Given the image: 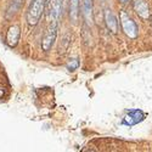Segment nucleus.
I'll use <instances>...</instances> for the list:
<instances>
[{"label": "nucleus", "mask_w": 152, "mask_h": 152, "mask_svg": "<svg viewBox=\"0 0 152 152\" xmlns=\"http://www.w3.org/2000/svg\"><path fill=\"white\" fill-rule=\"evenodd\" d=\"M45 1L46 0H34L33 4L31 5L29 11L27 14V21L31 26H35L39 22V18L43 15V11H44Z\"/></svg>", "instance_id": "nucleus-1"}, {"label": "nucleus", "mask_w": 152, "mask_h": 152, "mask_svg": "<svg viewBox=\"0 0 152 152\" xmlns=\"http://www.w3.org/2000/svg\"><path fill=\"white\" fill-rule=\"evenodd\" d=\"M121 22H122V27H123L124 33L128 35L129 38H136V35H137V27H136L135 22L129 16L125 15V12H122V14H121Z\"/></svg>", "instance_id": "nucleus-2"}, {"label": "nucleus", "mask_w": 152, "mask_h": 152, "mask_svg": "<svg viewBox=\"0 0 152 152\" xmlns=\"http://www.w3.org/2000/svg\"><path fill=\"white\" fill-rule=\"evenodd\" d=\"M145 113L141 110H130L126 112V115L124 117V124L126 125H135L137 123H140L145 119Z\"/></svg>", "instance_id": "nucleus-3"}, {"label": "nucleus", "mask_w": 152, "mask_h": 152, "mask_svg": "<svg viewBox=\"0 0 152 152\" xmlns=\"http://www.w3.org/2000/svg\"><path fill=\"white\" fill-rule=\"evenodd\" d=\"M56 34H57V24H51L42 42V48L44 51H48V50H50V48L53 46V44L56 39Z\"/></svg>", "instance_id": "nucleus-4"}, {"label": "nucleus", "mask_w": 152, "mask_h": 152, "mask_svg": "<svg viewBox=\"0 0 152 152\" xmlns=\"http://www.w3.org/2000/svg\"><path fill=\"white\" fill-rule=\"evenodd\" d=\"M61 16V0H51L49 7V18L51 24H57Z\"/></svg>", "instance_id": "nucleus-5"}, {"label": "nucleus", "mask_w": 152, "mask_h": 152, "mask_svg": "<svg viewBox=\"0 0 152 152\" xmlns=\"http://www.w3.org/2000/svg\"><path fill=\"white\" fill-rule=\"evenodd\" d=\"M20 40V27L18 26H12L9 28L7 35H6V42L10 46H15Z\"/></svg>", "instance_id": "nucleus-6"}, {"label": "nucleus", "mask_w": 152, "mask_h": 152, "mask_svg": "<svg viewBox=\"0 0 152 152\" xmlns=\"http://www.w3.org/2000/svg\"><path fill=\"white\" fill-rule=\"evenodd\" d=\"M105 21H106V24H107L108 29L112 33H117V31H118V21L116 18V16L113 15L110 10L105 11Z\"/></svg>", "instance_id": "nucleus-7"}, {"label": "nucleus", "mask_w": 152, "mask_h": 152, "mask_svg": "<svg viewBox=\"0 0 152 152\" xmlns=\"http://www.w3.org/2000/svg\"><path fill=\"white\" fill-rule=\"evenodd\" d=\"M134 7H135V11H136V14L139 16H141L142 18H148L150 9H148L147 4L144 1V0H135Z\"/></svg>", "instance_id": "nucleus-8"}, {"label": "nucleus", "mask_w": 152, "mask_h": 152, "mask_svg": "<svg viewBox=\"0 0 152 152\" xmlns=\"http://www.w3.org/2000/svg\"><path fill=\"white\" fill-rule=\"evenodd\" d=\"M83 10L86 22L91 24L93 23V0H83Z\"/></svg>", "instance_id": "nucleus-9"}, {"label": "nucleus", "mask_w": 152, "mask_h": 152, "mask_svg": "<svg viewBox=\"0 0 152 152\" xmlns=\"http://www.w3.org/2000/svg\"><path fill=\"white\" fill-rule=\"evenodd\" d=\"M22 3H23V0H11V3L9 5V7H7L6 16L7 17H11V16H14L15 14H17L18 10L22 6Z\"/></svg>", "instance_id": "nucleus-10"}, {"label": "nucleus", "mask_w": 152, "mask_h": 152, "mask_svg": "<svg viewBox=\"0 0 152 152\" xmlns=\"http://www.w3.org/2000/svg\"><path fill=\"white\" fill-rule=\"evenodd\" d=\"M79 14V0H71L69 3V15L73 22L77 21Z\"/></svg>", "instance_id": "nucleus-11"}, {"label": "nucleus", "mask_w": 152, "mask_h": 152, "mask_svg": "<svg viewBox=\"0 0 152 152\" xmlns=\"http://www.w3.org/2000/svg\"><path fill=\"white\" fill-rule=\"evenodd\" d=\"M78 65H79V63H78V60H75V58H74V60H72V62H69V63H68L67 67H68V68H71V69L73 71V69H75V68L78 67Z\"/></svg>", "instance_id": "nucleus-12"}, {"label": "nucleus", "mask_w": 152, "mask_h": 152, "mask_svg": "<svg viewBox=\"0 0 152 152\" xmlns=\"http://www.w3.org/2000/svg\"><path fill=\"white\" fill-rule=\"evenodd\" d=\"M121 1H122V3H128L129 0H121Z\"/></svg>", "instance_id": "nucleus-13"}]
</instances>
